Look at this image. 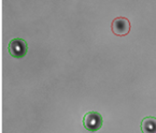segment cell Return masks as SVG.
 I'll use <instances>...</instances> for the list:
<instances>
[{
    "label": "cell",
    "instance_id": "6da1fadb",
    "mask_svg": "<svg viewBox=\"0 0 156 133\" xmlns=\"http://www.w3.org/2000/svg\"><path fill=\"white\" fill-rule=\"evenodd\" d=\"M102 116L96 111H90V112L86 113L83 117V126L86 130L90 131V132L98 131L102 127Z\"/></svg>",
    "mask_w": 156,
    "mask_h": 133
},
{
    "label": "cell",
    "instance_id": "3957f363",
    "mask_svg": "<svg viewBox=\"0 0 156 133\" xmlns=\"http://www.w3.org/2000/svg\"><path fill=\"white\" fill-rule=\"evenodd\" d=\"M111 30L117 37H125L130 31V22L126 17H116L111 23Z\"/></svg>",
    "mask_w": 156,
    "mask_h": 133
},
{
    "label": "cell",
    "instance_id": "7a4b0ae2",
    "mask_svg": "<svg viewBox=\"0 0 156 133\" xmlns=\"http://www.w3.org/2000/svg\"><path fill=\"white\" fill-rule=\"evenodd\" d=\"M8 51H9V54L12 57L23 58L27 54L28 45L25 40L21 39V38H15V39L11 40V42L9 43Z\"/></svg>",
    "mask_w": 156,
    "mask_h": 133
},
{
    "label": "cell",
    "instance_id": "277c9868",
    "mask_svg": "<svg viewBox=\"0 0 156 133\" xmlns=\"http://www.w3.org/2000/svg\"><path fill=\"white\" fill-rule=\"evenodd\" d=\"M142 133H156V117L147 116L141 121Z\"/></svg>",
    "mask_w": 156,
    "mask_h": 133
}]
</instances>
